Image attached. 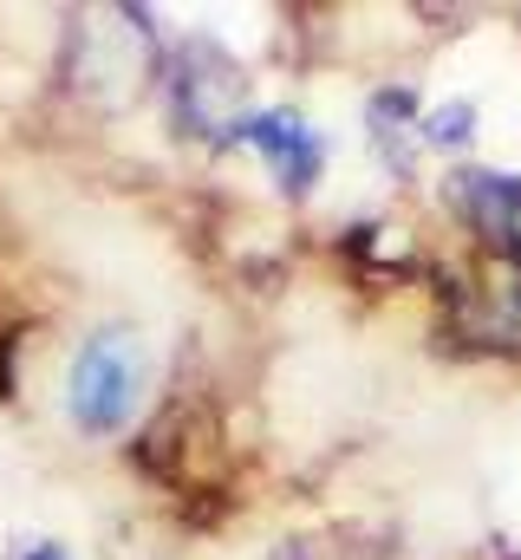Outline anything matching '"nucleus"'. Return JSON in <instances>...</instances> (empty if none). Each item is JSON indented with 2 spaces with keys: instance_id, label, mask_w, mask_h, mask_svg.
Wrapping results in <instances>:
<instances>
[{
  "instance_id": "f257e3e1",
  "label": "nucleus",
  "mask_w": 521,
  "mask_h": 560,
  "mask_svg": "<svg viewBox=\"0 0 521 560\" xmlns=\"http://www.w3.org/2000/svg\"><path fill=\"white\" fill-rule=\"evenodd\" d=\"M137 385H143L137 339H125V332L85 339V352L72 359V418L85 430H118L137 411Z\"/></svg>"
},
{
  "instance_id": "f03ea898",
  "label": "nucleus",
  "mask_w": 521,
  "mask_h": 560,
  "mask_svg": "<svg viewBox=\"0 0 521 560\" xmlns=\"http://www.w3.org/2000/svg\"><path fill=\"white\" fill-rule=\"evenodd\" d=\"M235 138H248L274 163V176L287 183V189H306L313 176H320V138L300 125V118H287V112H274V118H248V125H235Z\"/></svg>"
},
{
  "instance_id": "7ed1b4c3",
  "label": "nucleus",
  "mask_w": 521,
  "mask_h": 560,
  "mask_svg": "<svg viewBox=\"0 0 521 560\" xmlns=\"http://www.w3.org/2000/svg\"><path fill=\"white\" fill-rule=\"evenodd\" d=\"M463 209L470 222L502 242L509 255H521V183L516 176H463Z\"/></svg>"
},
{
  "instance_id": "20e7f679",
  "label": "nucleus",
  "mask_w": 521,
  "mask_h": 560,
  "mask_svg": "<svg viewBox=\"0 0 521 560\" xmlns=\"http://www.w3.org/2000/svg\"><path fill=\"white\" fill-rule=\"evenodd\" d=\"M463 138H470V112H463V105L430 118V143H463Z\"/></svg>"
},
{
  "instance_id": "39448f33",
  "label": "nucleus",
  "mask_w": 521,
  "mask_h": 560,
  "mask_svg": "<svg viewBox=\"0 0 521 560\" xmlns=\"http://www.w3.org/2000/svg\"><path fill=\"white\" fill-rule=\"evenodd\" d=\"M33 560H66V555H59V548H39V555H33Z\"/></svg>"
}]
</instances>
